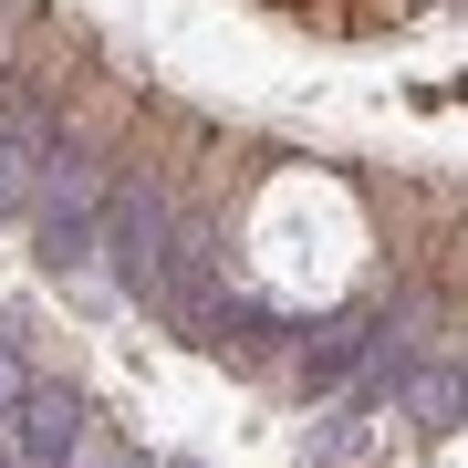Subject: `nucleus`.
<instances>
[{
  "mask_svg": "<svg viewBox=\"0 0 468 468\" xmlns=\"http://www.w3.org/2000/svg\"><path fill=\"white\" fill-rule=\"evenodd\" d=\"M21 406V458L32 468H63L73 448H84V406L73 396H11Z\"/></svg>",
  "mask_w": 468,
  "mask_h": 468,
  "instance_id": "f257e3e1",
  "label": "nucleus"
}]
</instances>
